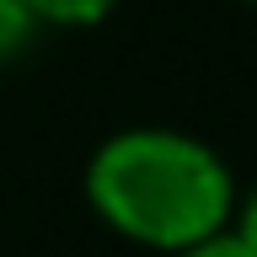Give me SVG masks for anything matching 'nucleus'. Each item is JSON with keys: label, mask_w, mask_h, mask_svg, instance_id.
<instances>
[{"label": "nucleus", "mask_w": 257, "mask_h": 257, "mask_svg": "<svg viewBox=\"0 0 257 257\" xmlns=\"http://www.w3.org/2000/svg\"><path fill=\"white\" fill-rule=\"evenodd\" d=\"M86 193L118 236L156 252H182L220 236L236 209V182L225 161L204 140L172 128L112 134L91 156Z\"/></svg>", "instance_id": "obj_1"}, {"label": "nucleus", "mask_w": 257, "mask_h": 257, "mask_svg": "<svg viewBox=\"0 0 257 257\" xmlns=\"http://www.w3.org/2000/svg\"><path fill=\"white\" fill-rule=\"evenodd\" d=\"M38 22H54V27H86V22H102V16L118 6V0H27Z\"/></svg>", "instance_id": "obj_2"}, {"label": "nucleus", "mask_w": 257, "mask_h": 257, "mask_svg": "<svg viewBox=\"0 0 257 257\" xmlns=\"http://www.w3.org/2000/svg\"><path fill=\"white\" fill-rule=\"evenodd\" d=\"M38 16H32L27 0H0V59H11L16 48H27Z\"/></svg>", "instance_id": "obj_3"}, {"label": "nucleus", "mask_w": 257, "mask_h": 257, "mask_svg": "<svg viewBox=\"0 0 257 257\" xmlns=\"http://www.w3.org/2000/svg\"><path fill=\"white\" fill-rule=\"evenodd\" d=\"M177 257H257L246 241L236 236V230H220V236H209V241H198V246H182Z\"/></svg>", "instance_id": "obj_4"}, {"label": "nucleus", "mask_w": 257, "mask_h": 257, "mask_svg": "<svg viewBox=\"0 0 257 257\" xmlns=\"http://www.w3.org/2000/svg\"><path fill=\"white\" fill-rule=\"evenodd\" d=\"M236 236L257 252V188L246 193V204H241V214H236Z\"/></svg>", "instance_id": "obj_5"}, {"label": "nucleus", "mask_w": 257, "mask_h": 257, "mask_svg": "<svg viewBox=\"0 0 257 257\" xmlns=\"http://www.w3.org/2000/svg\"><path fill=\"white\" fill-rule=\"evenodd\" d=\"M252 6H257V0H252Z\"/></svg>", "instance_id": "obj_6"}]
</instances>
